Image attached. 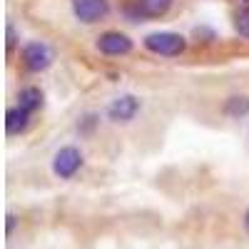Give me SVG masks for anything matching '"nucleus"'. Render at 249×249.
I'll use <instances>...</instances> for the list:
<instances>
[{
  "label": "nucleus",
  "instance_id": "f257e3e1",
  "mask_svg": "<svg viewBox=\"0 0 249 249\" xmlns=\"http://www.w3.org/2000/svg\"><path fill=\"white\" fill-rule=\"evenodd\" d=\"M144 48L155 55H162V57H175V55L184 53L187 40L177 33H152L144 37Z\"/></svg>",
  "mask_w": 249,
  "mask_h": 249
},
{
  "label": "nucleus",
  "instance_id": "f03ea898",
  "mask_svg": "<svg viewBox=\"0 0 249 249\" xmlns=\"http://www.w3.org/2000/svg\"><path fill=\"white\" fill-rule=\"evenodd\" d=\"M80 167H82V155L77 147H62L53 157V172L60 179H70Z\"/></svg>",
  "mask_w": 249,
  "mask_h": 249
},
{
  "label": "nucleus",
  "instance_id": "7ed1b4c3",
  "mask_svg": "<svg viewBox=\"0 0 249 249\" xmlns=\"http://www.w3.org/2000/svg\"><path fill=\"white\" fill-rule=\"evenodd\" d=\"M70 3H72V13L80 23H97V20L107 18V13H110L107 0H70Z\"/></svg>",
  "mask_w": 249,
  "mask_h": 249
},
{
  "label": "nucleus",
  "instance_id": "20e7f679",
  "mask_svg": "<svg viewBox=\"0 0 249 249\" xmlns=\"http://www.w3.org/2000/svg\"><path fill=\"white\" fill-rule=\"evenodd\" d=\"M50 62H53V53H50V48L45 43H30V45H25V50H23V65L30 72L48 70Z\"/></svg>",
  "mask_w": 249,
  "mask_h": 249
},
{
  "label": "nucleus",
  "instance_id": "39448f33",
  "mask_svg": "<svg viewBox=\"0 0 249 249\" xmlns=\"http://www.w3.org/2000/svg\"><path fill=\"white\" fill-rule=\"evenodd\" d=\"M97 50L102 55H127L132 50V40L124 35V33H117V30H107L97 37Z\"/></svg>",
  "mask_w": 249,
  "mask_h": 249
},
{
  "label": "nucleus",
  "instance_id": "423d86ee",
  "mask_svg": "<svg viewBox=\"0 0 249 249\" xmlns=\"http://www.w3.org/2000/svg\"><path fill=\"white\" fill-rule=\"evenodd\" d=\"M172 3H175V0H135V3L127 8V15L132 20H140V18H162V15L170 13Z\"/></svg>",
  "mask_w": 249,
  "mask_h": 249
},
{
  "label": "nucleus",
  "instance_id": "0eeeda50",
  "mask_svg": "<svg viewBox=\"0 0 249 249\" xmlns=\"http://www.w3.org/2000/svg\"><path fill=\"white\" fill-rule=\"evenodd\" d=\"M137 110H140V100L135 95H122V97H117V100L110 102L107 115L115 122H130L137 115Z\"/></svg>",
  "mask_w": 249,
  "mask_h": 249
},
{
  "label": "nucleus",
  "instance_id": "6e6552de",
  "mask_svg": "<svg viewBox=\"0 0 249 249\" xmlns=\"http://www.w3.org/2000/svg\"><path fill=\"white\" fill-rule=\"evenodd\" d=\"M18 107L25 110L28 115H33L35 110H40V107H43V90L35 88V85L23 88V90H20V95H18Z\"/></svg>",
  "mask_w": 249,
  "mask_h": 249
},
{
  "label": "nucleus",
  "instance_id": "1a4fd4ad",
  "mask_svg": "<svg viewBox=\"0 0 249 249\" xmlns=\"http://www.w3.org/2000/svg\"><path fill=\"white\" fill-rule=\"evenodd\" d=\"M28 120H30V115L25 110L10 107L8 115H5V130H8V135H20V132L28 127Z\"/></svg>",
  "mask_w": 249,
  "mask_h": 249
},
{
  "label": "nucleus",
  "instance_id": "9d476101",
  "mask_svg": "<svg viewBox=\"0 0 249 249\" xmlns=\"http://www.w3.org/2000/svg\"><path fill=\"white\" fill-rule=\"evenodd\" d=\"M224 112L230 115V117H244L249 115V97L247 95H234L227 100V105H224Z\"/></svg>",
  "mask_w": 249,
  "mask_h": 249
},
{
  "label": "nucleus",
  "instance_id": "9b49d317",
  "mask_svg": "<svg viewBox=\"0 0 249 249\" xmlns=\"http://www.w3.org/2000/svg\"><path fill=\"white\" fill-rule=\"evenodd\" d=\"M234 30L249 40V8H239L234 13Z\"/></svg>",
  "mask_w": 249,
  "mask_h": 249
},
{
  "label": "nucleus",
  "instance_id": "f8f14e48",
  "mask_svg": "<svg viewBox=\"0 0 249 249\" xmlns=\"http://www.w3.org/2000/svg\"><path fill=\"white\" fill-rule=\"evenodd\" d=\"M13 48H15V30H13V25L8 23V53H13Z\"/></svg>",
  "mask_w": 249,
  "mask_h": 249
},
{
  "label": "nucleus",
  "instance_id": "ddd939ff",
  "mask_svg": "<svg viewBox=\"0 0 249 249\" xmlns=\"http://www.w3.org/2000/svg\"><path fill=\"white\" fill-rule=\"evenodd\" d=\"M13 227H15V217H13V214H8V234L13 232Z\"/></svg>",
  "mask_w": 249,
  "mask_h": 249
},
{
  "label": "nucleus",
  "instance_id": "4468645a",
  "mask_svg": "<svg viewBox=\"0 0 249 249\" xmlns=\"http://www.w3.org/2000/svg\"><path fill=\"white\" fill-rule=\"evenodd\" d=\"M244 227L249 230V210H247V214H244Z\"/></svg>",
  "mask_w": 249,
  "mask_h": 249
}]
</instances>
